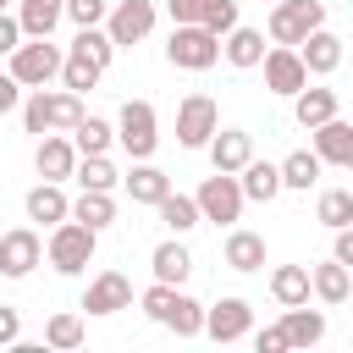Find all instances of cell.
Wrapping results in <instances>:
<instances>
[{
	"mask_svg": "<svg viewBox=\"0 0 353 353\" xmlns=\"http://www.w3.org/2000/svg\"><path fill=\"white\" fill-rule=\"evenodd\" d=\"M11 6H17V0H0V11H11Z\"/></svg>",
	"mask_w": 353,
	"mask_h": 353,
	"instance_id": "obj_47",
	"label": "cell"
},
{
	"mask_svg": "<svg viewBox=\"0 0 353 353\" xmlns=\"http://www.w3.org/2000/svg\"><path fill=\"white\" fill-rule=\"evenodd\" d=\"M165 61H171L176 72H210V66L221 61V39H215L204 22H171Z\"/></svg>",
	"mask_w": 353,
	"mask_h": 353,
	"instance_id": "obj_4",
	"label": "cell"
},
{
	"mask_svg": "<svg viewBox=\"0 0 353 353\" xmlns=\"http://www.w3.org/2000/svg\"><path fill=\"white\" fill-rule=\"evenodd\" d=\"M254 347H259V353H287L292 342H287V331H281V325H265V331L254 336Z\"/></svg>",
	"mask_w": 353,
	"mask_h": 353,
	"instance_id": "obj_44",
	"label": "cell"
},
{
	"mask_svg": "<svg viewBox=\"0 0 353 353\" xmlns=\"http://www.w3.org/2000/svg\"><path fill=\"white\" fill-rule=\"evenodd\" d=\"M72 221H83V226L105 232V226L116 221V199H110V193H99V188H83V193L72 199Z\"/></svg>",
	"mask_w": 353,
	"mask_h": 353,
	"instance_id": "obj_32",
	"label": "cell"
},
{
	"mask_svg": "<svg viewBox=\"0 0 353 353\" xmlns=\"http://www.w3.org/2000/svg\"><path fill=\"white\" fill-rule=\"evenodd\" d=\"M72 182H77V188H99V193H110L121 176H116L110 154H77V165H72Z\"/></svg>",
	"mask_w": 353,
	"mask_h": 353,
	"instance_id": "obj_35",
	"label": "cell"
},
{
	"mask_svg": "<svg viewBox=\"0 0 353 353\" xmlns=\"http://www.w3.org/2000/svg\"><path fill=\"white\" fill-rule=\"evenodd\" d=\"M116 143H121L132 160H149V154H154V143H160V116H154L149 99H127V105H121V116H116Z\"/></svg>",
	"mask_w": 353,
	"mask_h": 353,
	"instance_id": "obj_7",
	"label": "cell"
},
{
	"mask_svg": "<svg viewBox=\"0 0 353 353\" xmlns=\"http://www.w3.org/2000/svg\"><path fill=\"white\" fill-rule=\"evenodd\" d=\"M215 127H221V110H215L210 94H188V99L176 105V143H182V149H204V143L215 138Z\"/></svg>",
	"mask_w": 353,
	"mask_h": 353,
	"instance_id": "obj_9",
	"label": "cell"
},
{
	"mask_svg": "<svg viewBox=\"0 0 353 353\" xmlns=\"http://www.w3.org/2000/svg\"><path fill=\"white\" fill-rule=\"evenodd\" d=\"M237 182H243V199L270 204V199L281 193V165H270V160H248V165L237 171Z\"/></svg>",
	"mask_w": 353,
	"mask_h": 353,
	"instance_id": "obj_29",
	"label": "cell"
},
{
	"mask_svg": "<svg viewBox=\"0 0 353 353\" xmlns=\"http://www.w3.org/2000/svg\"><path fill=\"white\" fill-rule=\"evenodd\" d=\"M17 105H22V83H17L11 72H0V116H11Z\"/></svg>",
	"mask_w": 353,
	"mask_h": 353,
	"instance_id": "obj_45",
	"label": "cell"
},
{
	"mask_svg": "<svg viewBox=\"0 0 353 353\" xmlns=\"http://www.w3.org/2000/svg\"><path fill=\"white\" fill-rule=\"evenodd\" d=\"M314 132V154H320V165H342V171H353V127L347 121H320V127H309Z\"/></svg>",
	"mask_w": 353,
	"mask_h": 353,
	"instance_id": "obj_17",
	"label": "cell"
},
{
	"mask_svg": "<svg viewBox=\"0 0 353 353\" xmlns=\"http://www.w3.org/2000/svg\"><path fill=\"white\" fill-rule=\"evenodd\" d=\"M72 143H77V154H110L116 127H110L105 116H88V110H83V121L72 127Z\"/></svg>",
	"mask_w": 353,
	"mask_h": 353,
	"instance_id": "obj_33",
	"label": "cell"
},
{
	"mask_svg": "<svg viewBox=\"0 0 353 353\" xmlns=\"http://www.w3.org/2000/svg\"><path fill=\"white\" fill-rule=\"evenodd\" d=\"M105 33L116 39V50L121 44H143L154 33V0H116L105 11Z\"/></svg>",
	"mask_w": 353,
	"mask_h": 353,
	"instance_id": "obj_10",
	"label": "cell"
},
{
	"mask_svg": "<svg viewBox=\"0 0 353 353\" xmlns=\"http://www.w3.org/2000/svg\"><path fill=\"white\" fill-rule=\"evenodd\" d=\"M248 331H254L248 298H221V303L204 309V336H215V342H243Z\"/></svg>",
	"mask_w": 353,
	"mask_h": 353,
	"instance_id": "obj_13",
	"label": "cell"
},
{
	"mask_svg": "<svg viewBox=\"0 0 353 353\" xmlns=\"http://www.w3.org/2000/svg\"><path fill=\"white\" fill-rule=\"evenodd\" d=\"M77 121H83V94H72V88H33L28 105H22V127H28L33 138H44V132H72Z\"/></svg>",
	"mask_w": 353,
	"mask_h": 353,
	"instance_id": "obj_1",
	"label": "cell"
},
{
	"mask_svg": "<svg viewBox=\"0 0 353 353\" xmlns=\"http://www.w3.org/2000/svg\"><path fill=\"white\" fill-rule=\"evenodd\" d=\"M121 188L132 193V204H160V199L171 193V176H165L160 165H149V160H132V171L121 176Z\"/></svg>",
	"mask_w": 353,
	"mask_h": 353,
	"instance_id": "obj_24",
	"label": "cell"
},
{
	"mask_svg": "<svg viewBox=\"0 0 353 353\" xmlns=\"http://www.w3.org/2000/svg\"><path fill=\"white\" fill-rule=\"evenodd\" d=\"M259 66H265V88L281 94V99H292V94L309 83V66H303V55H298L292 44H270Z\"/></svg>",
	"mask_w": 353,
	"mask_h": 353,
	"instance_id": "obj_11",
	"label": "cell"
},
{
	"mask_svg": "<svg viewBox=\"0 0 353 353\" xmlns=\"http://www.w3.org/2000/svg\"><path fill=\"white\" fill-rule=\"evenodd\" d=\"M39 259H44V237H39L33 226L0 232V276L22 281V276H33V265H39Z\"/></svg>",
	"mask_w": 353,
	"mask_h": 353,
	"instance_id": "obj_12",
	"label": "cell"
},
{
	"mask_svg": "<svg viewBox=\"0 0 353 353\" xmlns=\"http://www.w3.org/2000/svg\"><path fill=\"white\" fill-rule=\"evenodd\" d=\"M309 287H314V298L320 303H347V292H353V270L342 265V259H325V265H314L309 270Z\"/></svg>",
	"mask_w": 353,
	"mask_h": 353,
	"instance_id": "obj_25",
	"label": "cell"
},
{
	"mask_svg": "<svg viewBox=\"0 0 353 353\" xmlns=\"http://www.w3.org/2000/svg\"><path fill=\"white\" fill-rule=\"evenodd\" d=\"M110 11V0H66V22L72 28H99Z\"/></svg>",
	"mask_w": 353,
	"mask_h": 353,
	"instance_id": "obj_39",
	"label": "cell"
},
{
	"mask_svg": "<svg viewBox=\"0 0 353 353\" xmlns=\"http://www.w3.org/2000/svg\"><path fill=\"white\" fill-rule=\"evenodd\" d=\"M149 270H154V281H171V287H182V281H188V270H193V254H188V243H182V237H165V243H154V254H149Z\"/></svg>",
	"mask_w": 353,
	"mask_h": 353,
	"instance_id": "obj_22",
	"label": "cell"
},
{
	"mask_svg": "<svg viewBox=\"0 0 353 353\" xmlns=\"http://www.w3.org/2000/svg\"><path fill=\"white\" fill-rule=\"evenodd\" d=\"M99 77H105V66L88 55V50H66L61 55V88H72V94H88V88H99Z\"/></svg>",
	"mask_w": 353,
	"mask_h": 353,
	"instance_id": "obj_26",
	"label": "cell"
},
{
	"mask_svg": "<svg viewBox=\"0 0 353 353\" xmlns=\"http://www.w3.org/2000/svg\"><path fill=\"white\" fill-rule=\"evenodd\" d=\"M265 50H270V44H265V33H259V28H243V22H237V28L221 39L226 66H237V72H254V66L265 61Z\"/></svg>",
	"mask_w": 353,
	"mask_h": 353,
	"instance_id": "obj_18",
	"label": "cell"
},
{
	"mask_svg": "<svg viewBox=\"0 0 353 353\" xmlns=\"http://www.w3.org/2000/svg\"><path fill=\"white\" fill-rule=\"evenodd\" d=\"M83 309L88 314H116V309H132V281L121 270H99L83 292Z\"/></svg>",
	"mask_w": 353,
	"mask_h": 353,
	"instance_id": "obj_15",
	"label": "cell"
},
{
	"mask_svg": "<svg viewBox=\"0 0 353 353\" xmlns=\"http://www.w3.org/2000/svg\"><path fill=\"white\" fill-rule=\"evenodd\" d=\"M270 6H276V0H270Z\"/></svg>",
	"mask_w": 353,
	"mask_h": 353,
	"instance_id": "obj_48",
	"label": "cell"
},
{
	"mask_svg": "<svg viewBox=\"0 0 353 353\" xmlns=\"http://www.w3.org/2000/svg\"><path fill=\"white\" fill-rule=\"evenodd\" d=\"M22 44V22H17V11H0V55H11Z\"/></svg>",
	"mask_w": 353,
	"mask_h": 353,
	"instance_id": "obj_43",
	"label": "cell"
},
{
	"mask_svg": "<svg viewBox=\"0 0 353 353\" xmlns=\"http://www.w3.org/2000/svg\"><path fill=\"white\" fill-rule=\"evenodd\" d=\"M298 55H303V66H309V77H331L336 66H342V39L331 33V28H314L303 44H298Z\"/></svg>",
	"mask_w": 353,
	"mask_h": 353,
	"instance_id": "obj_19",
	"label": "cell"
},
{
	"mask_svg": "<svg viewBox=\"0 0 353 353\" xmlns=\"http://www.w3.org/2000/svg\"><path fill=\"white\" fill-rule=\"evenodd\" d=\"M331 259H342L353 270V226H336V243H331Z\"/></svg>",
	"mask_w": 353,
	"mask_h": 353,
	"instance_id": "obj_46",
	"label": "cell"
},
{
	"mask_svg": "<svg viewBox=\"0 0 353 353\" xmlns=\"http://www.w3.org/2000/svg\"><path fill=\"white\" fill-rule=\"evenodd\" d=\"M72 44H77V50H88V55L110 72V61H116V39L105 33V22H99V28H77V39H72Z\"/></svg>",
	"mask_w": 353,
	"mask_h": 353,
	"instance_id": "obj_38",
	"label": "cell"
},
{
	"mask_svg": "<svg viewBox=\"0 0 353 353\" xmlns=\"http://www.w3.org/2000/svg\"><path fill=\"white\" fill-rule=\"evenodd\" d=\"M314 182H320V154H314V149H292V154L281 160V188L309 193Z\"/></svg>",
	"mask_w": 353,
	"mask_h": 353,
	"instance_id": "obj_34",
	"label": "cell"
},
{
	"mask_svg": "<svg viewBox=\"0 0 353 353\" xmlns=\"http://www.w3.org/2000/svg\"><path fill=\"white\" fill-rule=\"evenodd\" d=\"M66 17V0H17V22H22V39H50Z\"/></svg>",
	"mask_w": 353,
	"mask_h": 353,
	"instance_id": "obj_23",
	"label": "cell"
},
{
	"mask_svg": "<svg viewBox=\"0 0 353 353\" xmlns=\"http://www.w3.org/2000/svg\"><path fill=\"white\" fill-rule=\"evenodd\" d=\"M193 199H199V215H204V221H215V226H232V221H243V204H248V199H243V182H237L232 171H215V176H204Z\"/></svg>",
	"mask_w": 353,
	"mask_h": 353,
	"instance_id": "obj_8",
	"label": "cell"
},
{
	"mask_svg": "<svg viewBox=\"0 0 353 353\" xmlns=\"http://www.w3.org/2000/svg\"><path fill=\"white\" fill-rule=\"evenodd\" d=\"M44 342L50 347H83V314H72V309H61V314H50L44 320Z\"/></svg>",
	"mask_w": 353,
	"mask_h": 353,
	"instance_id": "obj_37",
	"label": "cell"
},
{
	"mask_svg": "<svg viewBox=\"0 0 353 353\" xmlns=\"http://www.w3.org/2000/svg\"><path fill=\"white\" fill-rule=\"evenodd\" d=\"M143 314H149L154 325L176 331V336H204V303L188 298V292L171 287V281H154V287L143 292Z\"/></svg>",
	"mask_w": 353,
	"mask_h": 353,
	"instance_id": "obj_2",
	"label": "cell"
},
{
	"mask_svg": "<svg viewBox=\"0 0 353 353\" xmlns=\"http://www.w3.org/2000/svg\"><path fill=\"white\" fill-rule=\"evenodd\" d=\"M61 55H66V50H61L55 39H22V44L6 55V61H11L6 72H11L22 88H44V83L61 77Z\"/></svg>",
	"mask_w": 353,
	"mask_h": 353,
	"instance_id": "obj_5",
	"label": "cell"
},
{
	"mask_svg": "<svg viewBox=\"0 0 353 353\" xmlns=\"http://www.w3.org/2000/svg\"><path fill=\"white\" fill-rule=\"evenodd\" d=\"M94 248H99V232L66 215V221H55V226H50L44 259H50L61 276H83V270H88V259H94Z\"/></svg>",
	"mask_w": 353,
	"mask_h": 353,
	"instance_id": "obj_3",
	"label": "cell"
},
{
	"mask_svg": "<svg viewBox=\"0 0 353 353\" xmlns=\"http://www.w3.org/2000/svg\"><path fill=\"white\" fill-rule=\"evenodd\" d=\"M204 28H210L215 39H226V33L237 28V0H215V6L204 11Z\"/></svg>",
	"mask_w": 353,
	"mask_h": 353,
	"instance_id": "obj_40",
	"label": "cell"
},
{
	"mask_svg": "<svg viewBox=\"0 0 353 353\" xmlns=\"http://www.w3.org/2000/svg\"><path fill=\"white\" fill-rule=\"evenodd\" d=\"M22 342V314L11 303H0V347H17Z\"/></svg>",
	"mask_w": 353,
	"mask_h": 353,
	"instance_id": "obj_42",
	"label": "cell"
},
{
	"mask_svg": "<svg viewBox=\"0 0 353 353\" xmlns=\"http://www.w3.org/2000/svg\"><path fill=\"white\" fill-rule=\"evenodd\" d=\"M336 116V88H298L292 94V121L298 127H320V121H331Z\"/></svg>",
	"mask_w": 353,
	"mask_h": 353,
	"instance_id": "obj_27",
	"label": "cell"
},
{
	"mask_svg": "<svg viewBox=\"0 0 353 353\" xmlns=\"http://www.w3.org/2000/svg\"><path fill=\"white\" fill-rule=\"evenodd\" d=\"M314 28H325V0H276L270 6V22H265V33H270V44H303Z\"/></svg>",
	"mask_w": 353,
	"mask_h": 353,
	"instance_id": "obj_6",
	"label": "cell"
},
{
	"mask_svg": "<svg viewBox=\"0 0 353 353\" xmlns=\"http://www.w3.org/2000/svg\"><path fill=\"white\" fill-rule=\"evenodd\" d=\"M154 210H160V226H165L171 237H188V232L204 221V215H199V199H188V193H165Z\"/></svg>",
	"mask_w": 353,
	"mask_h": 353,
	"instance_id": "obj_31",
	"label": "cell"
},
{
	"mask_svg": "<svg viewBox=\"0 0 353 353\" xmlns=\"http://www.w3.org/2000/svg\"><path fill=\"white\" fill-rule=\"evenodd\" d=\"M215 0H165V11H171V22H204V11H210Z\"/></svg>",
	"mask_w": 353,
	"mask_h": 353,
	"instance_id": "obj_41",
	"label": "cell"
},
{
	"mask_svg": "<svg viewBox=\"0 0 353 353\" xmlns=\"http://www.w3.org/2000/svg\"><path fill=\"white\" fill-rule=\"evenodd\" d=\"M314 221L331 226V232H336V226H353V193H347V188H325V193L314 199Z\"/></svg>",
	"mask_w": 353,
	"mask_h": 353,
	"instance_id": "obj_36",
	"label": "cell"
},
{
	"mask_svg": "<svg viewBox=\"0 0 353 353\" xmlns=\"http://www.w3.org/2000/svg\"><path fill=\"white\" fill-rule=\"evenodd\" d=\"M22 210H28V221L55 226V221H66V215H72V199H66V188H61V182H39V188H28Z\"/></svg>",
	"mask_w": 353,
	"mask_h": 353,
	"instance_id": "obj_21",
	"label": "cell"
},
{
	"mask_svg": "<svg viewBox=\"0 0 353 353\" xmlns=\"http://www.w3.org/2000/svg\"><path fill=\"white\" fill-rule=\"evenodd\" d=\"M204 149H210V165H215V171H232V176L254 160V138H248L243 127H215V138H210Z\"/></svg>",
	"mask_w": 353,
	"mask_h": 353,
	"instance_id": "obj_16",
	"label": "cell"
},
{
	"mask_svg": "<svg viewBox=\"0 0 353 353\" xmlns=\"http://www.w3.org/2000/svg\"><path fill=\"white\" fill-rule=\"evenodd\" d=\"M33 165L44 182H72V165H77V143L72 132H44L39 149H33Z\"/></svg>",
	"mask_w": 353,
	"mask_h": 353,
	"instance_id": "obj_14",
	"label": "cell"
},
{
	"mask_svg": "<svg viewBox=\"0 0 353 353\" xmlns=\"http://www.w3.org/2000/svg\"><path fill=\"white\" fill-rule=\"evenodd\" d=\"M270 298H276L281 309L309 303V298H314V287H309V265H276V270H270Z\"/></svg>",
	"mask_w": 353,
	"mask_h": 353,
	"instance_id": "obj_28",
	"label": "cell"
},
{
	"mask_svg": "<svg viewBox=\"0 0 353 353\" xmlns=\"http://www.w3.org/2000/svg\"><path fill=\"white\" fill-rule=\"evenodd\" d=\"M221 259H226V270H237V276H254V270H265V237L259 232H226V248H221Z\"/></svg>",
	"mask_w": 353,
	"mask_h": 353,
	"instance_id": "obj_20",
	"label": "cell"
},
{
	"mask_svg": "<svg viewBox=\"0 0 353 353\" xmlns=\"http://www.w3.org/2000/svg\"><path fill=\"white\" fill-rule=\"evenodd\" d=\"M281 331H287V342H292V347H314V342L325 336V314H320V309H309V303H292V309L281 314Z\"/></svg>",
	"mask_w": 353,
	"mask_h": 353,
	"instance_id": "obj_30",
	"label": "cell"
}]
</instances>
